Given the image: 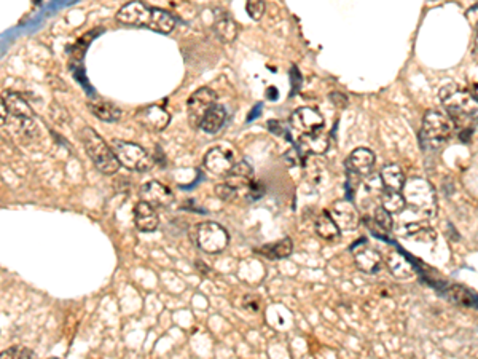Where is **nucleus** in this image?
Listing matches in <instances>:
<instances>
[{"mask_svg":"<svg viewBox=\"0 0 478 359\" xmlns=\"http://www.w3.org/2000/svg\"><path fill=\"white\" fill-rule=\"evenodd\" d=\"M117 20L128 26H145L160 34H171L177 24V20L170 11L150 7L142 2H129L118 10Z\"/></svg>","mask_w":478,"mask_h":359,"instance_id":"nucleus-1","label":"nucleus"},{"mask_svg":"<svg viewBox=\"0 0 478 359\" xmlns=\"http://www.w3.org/2000/svg\"><path fill=\"white\" fill-rule=\"evenodd\" d=\"M401 193L405 200V206H408L416 216L432 219L437 216L438 201L434 185L423 177H410L405 181Z\"/></svg>","mask_w":478,"mask_h":359,"instance_id":"nucleus-2","label":"nucleus"},{"mask_svg":"<svg viewBox=\"0 0 478 359\" xmlns=\"http://www.w3.org/2000/svg\"><path fill=\"white\" fill-rule=\"evenodd\" d=\"M438 98H440L443 108L447 109V115L453 122L477 115V98L472 96L469 89L463 88L458 83H448V85L442 87Z\"/></svg>","mask_w":478,"mask_h":359,"instance_id":"nucleus-3","label":"nucleus"},{"mask_svg":"<svg viewBox=\"0 0 478 359\" xmlns=\"http://www.w3.org/2000/svg\"><path fill=\"white\" fill-rule=\"evenodd\" d=\"M80 139L87 154L89 155V159L93 160L94 166L98 168L103 175L112 176L120 170V163H118L117 156L112 152L110 145L107 144L93 128H83L80 131Z\"/></svg>","mask_w":478,"mask_h":359,"instance_id":"nucleus-4","label":"nucleus"},{"mask_svg":"<svg viewBox=\"0 0 478 359\" xmlns=\"http://www.w3.org/2000/svg\"><path fill=\"white\" fill-rule=\"evenodd\" d=\"M454 131V122L447 114L438 110H427L421 126V145L424 149L437 150L445 144Z\"/></svg>","mask_w":478,"mask_h":359,"instance_id":"nucleus-5","label":"nucleus"},{"mask_svg":"<svg viewBox=\"0 0 478 359\" xmlns=\"http://www.w3.org/2000/svg\"><path fill=\"white\" fill-rule=\"evenodd\" d=\"M190 238L193 240V243L198 246L201 251L207 252V254H217L227 248L230 243V235L227 228L222 227L221 224L206 221L200 222L191 228Z\"/></svg>","mask_w":478,"mask_h":359,"instance_id":"nucleus-6","label":"nucleus"},{"mask_svg":"<svg viewBox=\"0 0 478 359\" xmlns=\"http://www.w3.org/2000/svg\"><path fill=\"white\" fill-rule=\"evenodd\" d=\"M112 152L117 156L120 166H125L131 171L137 173H147L155 165L154 156L149 155L147 150L140 147L136 142L121 141V139H115L110 145Z\"/></svg>","mask_w":478,"mask_h":359,"instance_id":"nucleus-7","label":"nucleus"},{"mask_svg":"<svg viewBox=\"0 0 478 359\" xmlns=\"http://www.w3.org/2000/svg\"><path fill=\"white\" fill-rule=\"evenodd\" d=\"M325 120L322 114L314 108H300L290 115V128L300 136L322 131Z\"/></svg>","mask_w":478,"mask_h":359,"instance_id":"nucleus-8","label":"nucleus"},{"mask_svg":"<svg viewBox=\"0 0 478 359\" xmlns=\"http://www.w3.org/2000/svg\"><path fill=\"white\" fill-rule=\"evenodd\" d=\"M216 93L212 91L211 88H200L191 94L187 103V112H188V122L193 128H200L202 119L207 114L214 104L217 103L216 101Z\"/></svg>","mask_w":478,"mask_h":359,"instance_id":"nucleus-9","label":"nucleus"},{"mask_svg":"<svg viewBox=\"0 0 478 359\" xmlns=\"http://www.w3.org/2000/svg\"><path fill=\"white\" fill-rule=\"evenodd\" d=\"M202 165L214 176H227L234 165V156L230 149L217 145L207 150Z\"/></svg>","mask_w":478,"mask_h":359,"instance_id":"nucleus-10","label":"nucleus"},{"mask_svg":"<svg viewBox=\"0 0 478 359\" xmlns=\"http://www.w3.org/2000/svg\"><path fill=\"white\" fill-rule=\"evenodd\" d=\"M329 214L334 219L336 227L340 228V232L341 230H345V232H348V230H356L359 227V222H361L357 207L348 200H336L331 205Z\"/></svg>","mask_w":478,"mask_h":359,"instance_id":"nucleus-11","label":"nucleus"},{"mask_svg":"<svg viewBox=\"0 0 478 359\" xmlns=\"http://www.w3.org/2000/svg\"><path fill=\"white\" fill-rule=\"evenodd\" d=\"M139 195L140 201H145V203L154 207H167L174 201V193L171 192V189L160 181H150L144 184L139 190Z\"/></svg>","mask_w":478,"mask_h":359,"instance_id":"nucleus-12","label":"nucleus"},{"mask_svg":"<svg viewBox=\"0 0 478 359\" xmlns=\"http://www.w3.org/2000/svg\"><path fill=\"white\" fill-rule=\"evenodd\" d=\"M375 161H376V156L373 154V150H370L367 147H357L352 150L350 156H348L345 161V166L348 173L361 177V176H368L370 173H372Z\"/></svg>","mask_w":478,"mask_h":359,"instance_id":"nucleus-13","label":"nucleus"},{"mask_svg":"<svg viewBox=\"0 0 478 359\" xmlns=\"http://www.w3.org/2000/svg\"><path fill=\"white\" fill-rule=\"evenodd\" d=\"M329 144H330L329 134L324 133L322 130L319 133L306 134V136L298 138L295 150L298 152V155L301 156L303 161H305L308 155H322L325 150L329 149Z\"/></svg>","mask_w":478,"mask_h":359,"instance_id":"nucleus-14","label":"nucleus"},{"mask_svg":"<svg viewBox=\"0 0 478 359\" xmlns=\"http://www.w3.org/2000/svg\"><path fill=\"white\" fill-rule=\"evenodd\" d=\"M137 120L150 131H163L167 125H170L171 115L170 112L163 109L161 105H150V108L140 110Z\"/></svg>","mask_w":478,"mask_h":359,"instance_id":"nucleus-15","label":"nucleus"},{"mask_svg":"<svg viewBox=\"0 0 478 359\" xmlns=\"http://www.w3.org/2000/svg\"><path fill=\"white\" fill-rule=\"evenodd\" d=\"M252 175H254V168H252V165L247 160H241L238 163H234L228 175L225 176V184L234 189L236 192H239V190H247L252 181Z\"/></svg>","mask_w":478,"mask_h":359,"instance_id":"nucleus-16","label":"nucleus"},{"mask_svg":"<svg viewBox=\"0 0 478 359\" xmlns=\"http://www.w3.org/2000/svg\"><path fill=\"white\" fill-rule=\"evenodd\" d=\"M134 222H136V227L140 232L151 233L160 226L158 212H156L154 206L147 205L145 201H139L134 206Z\"/></svg>","mask_w":478,"mask_h":359,"instance_id":"nucleus-17","label":"nucleus"},{"mask_svg":"<svg viewBox=\"0 0 478 359\" xmlns=\"http://www.w3.org/2000/svg\"><path fill=\"white\" fill-rule=\"evenodd\" d=\"M5 105H7L8 117H13L16 122H27L33 120V112L31 105L27 104V101L18 93H7V96L3 98Z\"/></svg>","mask_w":478,"mask_h":359,"instance_id":"nucleus-18","label":"nucleus"},{"mask_svg":"<svg viewBox=\"0 0 478 359\" xmlns=\"http://www.w3.org/2000/svg\"><path fill=\"white\" fill-rule=\"evenodd\" d=\"M405 181H407V177H405L402 168L398 165L391 163L381 168L380 182L382 185V190H387V192H401Z\"/></svg>","mask_w":478,"mask_h":359,"instance_id":"nucleus-19","label":"nucleus"},{"mask_svg":"<svg viewBox=\"0 0 478 359\" xmlns=\"http://www.w3.org/2000/svg\"><path fill=\"white\" fill-rule=\"evenodd\" d=\"M354 262H356V265L361 272L375 274L381 270L382 256L376 249L364 248L356 252V256H354Z\"/></svg>","mask_w":478,"mask_h":359,"instance_id":"nucleus-20","label":"nucleus"},{"mask_svg":"<svg viewBox=\"0 0 478 359\" xmlns=\"http://www.w3.org/2000/svg\"><path fill=\"white\" fill-rule=\"evenodd\" d=\"M227 122V110L222 104H214L212 108L207 110V114L202 119L200 128L207 134H216L222 130V126Z\"/></svg>","mask_w":478,"mask_h":359,"instance_id":"nucleus-21","label":"nucleus"},{"mask_svg":"<svg viewBox=\"0 0 478 359\" xmlns=\"http://www.w3.org/2000/svg\"><path fill=\"white\" fill-rule=\"evenodd\" d=\"M255 251L269 261L285 259V257H289L292 254V251H294V241L289 237H285L279 241H274V243L262 246V248H258Z\"/></svg>","mask_w":478,"mask_h":359,"instance_id":"nucleus-22","label":"nucleus"},{"mask_svg":"<svg viewBox=\"0 0 478 359\" xmlns=\"http://www.w3.org/2000/svg\"><path fill=\"white\" fill-rule=\"evenodd\" d=\"M314 230H316V233L319 235L322 240H327V241H335L340 238V228L336 227V224L334 222V219L329 214L327 210H324L318 216L316 222H314Z\"/></svg>","mask_w":478,"mask_h":359,"instance_id":"nucleus-23","label":"nucleus"},{"mask_svg":"<svg viewBox=\"0 0 478 359\" xmlns=\"http://www.w3.org/2000/svg\"><path fill=\"white\" fill-rule=\"evenodd\" d=\"M447 297L453 304H456L463 308H472L477 307V295L474 291L461 284H451L447 289Z\"/></svg>","mask_w":478,"mask_h":359,"instance_id":"nucleus-24","label":"nucleus"},{"mask_svg":"<svg viewBox=\"0 0 478 359\" xmlns=\"http://www.w3.org/2000/svg\"><path fill=\"white\" fill-rule=\"evenodd\" d=\"M386 263L389 267L391 273L397 278H410L414 274V268L407 257L398 254V252H389L386 257Z\"/></svg>","mask_w":478,"mask_h":359,"instance_id":"nucleus-25","label":"nucleus"},{"mask_svg":"<svg viewBox=\"0 0 478 359\" xmlns=\"http://www.w3.org/2000/svg\"><path fill=\"white\" fill-rule=\"evenodd\" d=\"M88 109L91 110L94 117H98L103 122H117L120 120L121 110L117 105L110 103H104V101H98V103H89Z\"/></svg>","mask_w":478,"mask_h":359,"instance_id":"nucleus-26","label":"nucleus"},{"mask_svg":"<svg viewBox=\"0 0 478 359\" xmlns=\"http://www.w3.org/2000/svg\"><path fill=\"white\" fill-rule=\"evenodd\" d=\"M214 31H216L218 41L223 43H232L234 42V38L238 37V26H236V22L232 18H228V16L218 18L216 21V24H214Z\"/></svg>","mask_w":478,"mask_h":359,"instance_id":"nucleus-27","label":"nucleus"},{"mask_svg":"<svg viewBox=\"0 0 478 359\" xmlns=\"http://www.w3.org/2000/svg\"><path fill=\"white\" fill-rule=\"evenodd\" d=\"M381 207L389 212V214H398L407 206H405V200L401 192H387V190H382Z\"/></svg>","mask_w":478,"mask_h":359,"instance_id":"nucleus-28","label":"nucleus"},{"mask_svg":"<svg viewBox=\"0 0 478 359\" xmlns=\"http://www.w3.org/2000/svg\"><path fill=\"white\" fill-rule=\"evenodd\" d=\"M405 232L407 233H403V237H407V238L423 240V241H434L435 240V230L431 228L429 226H426V224H421V222L408 224V226L405 227Z\"/></svg>","mask_w":478,"mask_h":359,"instance_id":"nucleus-29","label":"nucleus"},{"mask_svg":"<svg viewBox=\"0 0 478 359\" xmlns=\"http://www.w3.org/2000/svg\"><path fill=\"white\" fill-rule=\"evenodd\" d=\"M373 221L376 226H378L382 232H391L392 227H394V219L392 214H389L386 210H382L381 206H378L375 210V214H373Z\"/></svg>","mask_w":478,"mask_h":359,"instance_id":"nucleus-30","label":"nucleus"},{"mask_svg":"<svg viewBox=\"0 0 478 359\" xmlns=\"http://www.w3.org/2000/svg\"><path fill=\"white\" fill-rule=\"evenodd\" d=\"M265 8H267V5L263 0H249V2L246 3L247 15H249L254 21L262 20L263 13H265Z\"/></svg>","mask_w":478,"mask_h":359,"instance_id":"nucleus-31","label":"nucleus"},{"mask_svg":"<svg viewBox=\"0 0 478 359\" xmlns=\"http://www.w3.org/2000/svg\"><path fill=\"white\" fill-rule=\"evenodd\" d=\"M246 192H247L246 193L247 198H249L251 201H255V200L262 198V196L265 195L267 187H265V184H263L262 181H254V179H252L251 184H249V187H247Z\"/></svg>","mask_w":478,"mask_h":359,"instance_id":"nucleus-32","label":"nucleus"},{"mask_svg":"<svg viewBox=\"0 0 478 359\" xmlns=\"http://www.w3.org/2000/svg\"><path fill=\"white\" fill-rule=\"evenodd\" d=\"M214 192H216V195L218 196V198L223 200V201H233V200L236 198V196H238V192H236L234 189H232V187H230V185H227V184L217 185V187H216V190H214Z\"/></svg>","mask_w":478,"mask_h":359,"instance_id":"nucleus-33","label":"nucleus"},{"mask_svg":"<svg viewBox=\"0 0 478 359\" xmlns=\"http://www.w3.org/2000/svg\"><path fill=\"white\" fill-rule=\"evenodd\" d=\"M268 130L271 131L273 134H278V136H283V138H285V139H289V141H292V139H290V134H289V130H285L283 123L278 122V120L268 122Z\"/></svg>","mask_w":478,"mask_h":359,"instance_id":"nucleus-34","label":"nucleus"},{"mask_svg":"<svg viewBox=\"0 0 478 359\" xmlns=\"http://www.w3.org/2000/svg\"><path fill=\"white\" fill-rule=\"evenodd\" d=\"M243 305H244V308H247V310L252 312V313H257L258 308H260V304H258L257 297L255 295H251V294L244 297Z\"/></svg>","mask_w":478,"mask_h":359,"instance_id":"nucleus-35","label":"nucleus"},{"mask_svg":"<svg viewBox=\"0 0 478 359\" xmlns=\"http://www.w3.org/2000/svg\"><path fill=\"white\" fill-rule=\"evenodd\" d=\"M330 99L334 101L335 105H338V108H346V105H348V98L345 96V94H341L338 91L331 93L330 94Z\"/></svg>","mask_w":478,"mask_h":359,"instance_id":"nucleus-36","label":"nucleus"},{"mask_svg":"<svg viewBox=\"0 0 478 359\" xmlns=\"http://www.w3.org/2000/svg\"><path fill=\"white\" fill-rule=\"evenodd\" d=\"M20 349L18 346H11V349L0 353V359H18Z\"/></svg>","mask_w":478,"mask_h":359,"instance_id":"nucleus-37","label":"nucleus"},{"mask_svg":"<svg viewBox=\"0 0 478 359\" xmlns=\"http://www.w3.org/2000/svg\"><path fill=\"white\" fill-rule=\"evenodd\" d=\"M8 120V110L7 105H5L3 98H0V126H3Z\"/></svg>","mask_w":478,"mask_h":359,"instance_id":"nucleus-38","label":"nucleus"},{"mask_svg":"<svg viewBox=\"0 0 478 359\" xmlns=\"http://www.w3.org/2000/svg\"><path fill=\"white\" fill-rule=\"evenodd\" d=\"M267 98H269V99H276V98H278L276 88H274V87H269V88H268V91H267Z\"/></svg>","mask_w":478,"mask_h":359,"instance_id":"nucleus-39","label":"nucleus"},{"mask_svg":"<svg viewBox=\"0 0 478 359\" xmlns=\"http://www.w3.org/2000/svg\"><path fill=\"white\" fill-rule=\"evenodd\" d=\"M48 359H59V358H48Z\"/></svg>","mask_w":478,"mask_h":359,"instance_id":"nucleus-40","label":"nucleus"}]
</instances>
